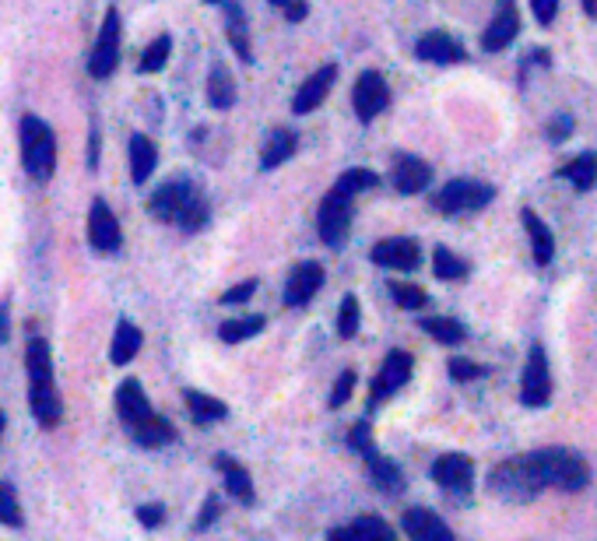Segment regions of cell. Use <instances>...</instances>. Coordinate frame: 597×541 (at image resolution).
<instances>
[{
  "mask_svg": "<svg viewBox=\"0 0 597 541\" xmlns=\"http://www.w3.org/2000/svg\"><path fill=\"white\" fill-rule=\"evenodd\" d=\"M587 482H590L587 461L562 447L534 450V454H524L517 461H506L489 478L492 492H499L506 499H531L541 489L580 492Z\"/></svg>",
  "mask_w": 597,
  "mask_h": 541,
  "instance_id": "1",
  "label": "cell"
},
{
  "mask_svg": "<svg viewBox=\"0 0 597 541\" xmlns=\"http://www.w3.org/2000/svg\"><path fill=\"white\" fill-rule=\"evenodd\" d=\"M25 369H29V408L43 429H53L60 422V394L53 387V355L43 338H29L25 348Z\"/></svg>",
  "mask_w": 597,
  "mask_h": 541,
  "instance_id": "2",
  "label": "cell"
},
{
  "mask_svg": "<svg viewBox=\"0 0 597 541\" xmlns=\"http://www.w3.org/2000/svg\"><path fill=\"white\" fill-rule=\"evenodd\" d=\"M148 208H152V215L159 222H176L187 232H197L208 222V201H204V194L190 180L162 183L152 194V201H148Z\"/></svg>",
  "mask_w": 597,
  "mask_h": 541,
  "instance_id": "3",
  "label": "cell"
},
{
  "mask_svg": "<svg viewBox=\"0 0 597 541\" xmlns=\"http://www.w3.org/2000/svg\"><path fill=\"white\" fill-rule=\"evenodd\" d=\"M22 166L32 180L46 183L57 169V138L46 120L39 116H22Z\"/></svg>",
  "mask_w": 597,
  "mask_h": 541,
  "instance_id": "4",
  "label": "cell"
},
{
  "mask_svg": "<svg viewBox=\"0 0 597 541\" xmlns=\"http://www.w3.org/2000/svg\"><path fill=\"white\" fill-rule=\"evenodd\" d=\"M496 197V187L482 180H450L436 194V208L443 215H464V211H478Z\"/></svg>",
  "mask_w": 597,
  "mask_h": 541,
  "instance_id": "5",
  "label": "cell"
},
{
  "mask_svg": "<svg viewBox=\"0 0 597 541\" xmlns=\"http://www.w3.org/2000/svg\"><path fill=\"white\" fill-rule=\"evenodd\" d=\"M120 64V11L109 8L106 11V22L99 29V39H95L92 53H88V74L92 78H109Z\"/></svg>",
  "mask_w": 597,
  "mask_h": 541,
  "instance_id": "6",
  "label": "cell"
},
{
  "mask_svg": "<svg viewBox=\"0 0 597 541\" xmlns=\"http://www.w3.org/2000/svg\"><path fill=\"white\" fill-rule=\"evenodd\" d=\"M317 229H320V239H324L327 246H341V243H345L348 229H352V197H345V194H338V190H331V194L320 201Z\"/></svg>",
  "mask_w": 597,
  "mask_h": 541,
  "instance_id": "7",
  "label": "cell"
},
{
  "mask_svg": "<svg viewBox=\"0 0 597 541\" xmlns=\"http://www.w3.org/2000/svg\"><path fill=\"white\" fill-rule=\"evenodd\" d=\"M411 355L408 352H390L387 359H383V366H380V373H376V380L369 383V408H380L383 401H390V397L397 394V390L404 387V383L411 380Z\"/></svg>",
  "mask_w": 597,
  "mask_h": 541,
  "instance_id": "8",
  "label": "cell"
},
{
  "mask_svg": "<svg viewBox=\"0 0 597 541\" xmlns=\"http://www.w3.org/2000/svg\"><path fill=\"white\" fill-rule=\"evenodd\" d=\"M548 397H552V376H548V359H545V348L534 345L531 355H527L524 380H520V401H524L527 408H545Z\"/></svg>",
  "mask_w": 597,
  "mask_h": 541,
  "instance_id": "9",
  "label": "cell"
},
{
  "mask_svg": "<svg viewBox=\"0 0 597 541\" xmlns=\"http://www.w3.org/2000/svg\"><path fill=\"white\" fill-rule=\"evenodd\" d=\"M352 106H355V116H359L362 123H373L376 116L390 106V88H387V81H383L380 71H366L359 81H355Z\"/></svg>",
  "mask_w": 597,
  "mask_h": 541,
  "instance_id": "10",
  "label": "cell"
},
{
  "mask_svg": "<svg viewBox=\"0 0 597 541\" xmlns=\"http://www.w3.org/2000/svg\"><path fill=\"white\" fill-rule=\"evenodd\" d=\"M320 285H324V267H320L317 260L295 264L292 275H288V282H285V306H292V310L306 306L320 292Z\"/></svg>",
  "mask_w": 597,
  "mask_h": 541,
  "instance_id": "11",
  "label": "cell"
},
{
  "mask_svg": "<svg viewBox=\"0 0 597 541\" xmlns=\"http://www.w3.org/2000/svg\"><path fill=\"white\" fill-rule=\"evenodd\" d=\"M88 239H92V246L102 253L120 250V243H123L120 222H116V215L109 211V204L102 201V197H95L92 211H88Z\"/></svg>",
  "mask_w": 597,
  "mask_h": 541,
  "instance_id": "12",
  "label": "cell"
},
{
  "mask_svg": "<svg viewBox=\"0 0 597 541\" xmlns=\"http://www.w3.org/2000/svg\"><path fill=\"white\" fill-rule=\"evenodd\" d=\"M369 260L380 267H387V271H415L418 260H422V250H418L415 239H383V243L373 246V253H369Z\"/></svg>",
  "mask_w": 597,
  "mask_h": 541,
  "instance_id": "13",
  "label": "cell"
},
{
  "mask_svg": "<svg viewBox=\"0 0 597 541\" xmlns=\"http://www.w3.org/2000/svg\"><path fill=\"white\" fill-rule=\"evenodd\" d=\"M432 478H436V485H443L450 492H468L471 482H475V464L464 454H443L432 464Z\"/></svg>",
  "mask_w": 597,
  "mask_h": 541,
  "instance_id": "14",
  "label": "cell"
},
{
  "mask_svg": "<svg viewBox=\"0 0 597 541\" xmlns=\"http://www.w3.org/2000/svg\"><path fill=\"white\" fill-rule=\"evenodd\" d=\"M334 78H338V67H334V64H327V67H320V71H313L310 78L299 85V92H295V102H292L295 113L306 116V113H313L317 106H324L327 92L334 88Z\"/></svg>",
  "mask_w": 597,
  "mask_h": 541,
  "instance_id": "15",
  "label": "cell"
},
{
  "mask_svg": "<svg viewBox=\"0 0 597 541\" xmlns=\"http://www.w3.org/2000/svg\"><path fill=\"white\" fill-rule=\"evenodd\" d=\"M401 524H404V534H408L411 541H454V531H450V527H446L432 510H425V506H411V510H404Z\"/></svg>",
  "mask_w": 597,
  "mask_h": 541,
  "instance_id": "16",
  "label": "cell"
},
{
  "mask_svg": "<svg viewBox=\"0 0 597 541\" xmlns=\"http://www.w3.org/2000/svg\"><path fill=\"white\" fill-rule=\"evenodd\" d=\"M517 32H520V18H517V8H513V0H499V11L489 22V29H485L482 46L489 53L506 50V46L517 39Z\"/></svg>",
  "mask_w": 597,
  "mask_h": 541,
  "instance_id": "17",
  "label": "cell"
},
{
  "mask_svg": "<svg viewBox=\"0 0 597 541\" xmlns=\"http://www.w3.org/2000/svg\"><path fill=\"white\" fill-rule=\"evenodd\" d=\"M415 53L422 60H429V64H461L464 60V46L454 36H446V32H425L418 39Z\"/></svg>",
  "mask_w": 597,
  "mask_h": 541,
  "instance_id": "18",
  "label": "cell"
},
{
  "mask_svg": "<svg viewBox=\"0 0 597 541\" xmlns=\"http://www.w3.org/2000/svg\"><path fill=\"white\" fill-rule=\"evenodd\" d=\"M116 412H120V419L127 422L130 429L141 426L148 415H155L152 404H148V397H144V390H141V383H137V380H123L120 383V390H116Z\"/></svg>",
  "mask_w": 597,
  "mask_h": 541,
  "instance_id": "19",
  "label": "cell"
},
{
  "mask_svg": "<svg viewBox=\"0 0 597 541\" xmlns=\"http://www.w3.org/2000/svg\"><path fill=\"white\" fill-rule=\"evenodd\" d=\"M327 541H397V534H394V527H390L387 520L359 517L355 524L334 527V531L327 534Z\"/></svg>",
  "mask_w": 597,
  "mask_h": 541,
  "instance_id": "20",
  "label": "cell"
},
{
  "mask_svg": "<svg viewBox=\"0 0 597 541\" xmlns=\"http://www.w3.org/2000/svg\"><path fill=\"white\" fill-rule=\"evenodd\" d=\"M432 180V169L425 166L422 159H415V155H401V159L394 162V187L401 190V194H422L425 187H429Z\"/></svg>",
  "mask_w": 597,
  "mask_h": 541,
  "instance_id": "21",
  "label": "cell"
},
{
  "mask_svg": "<svg viewBox=\"0 0 597 541\" xmlns=\"http://www.w3.org/2000/svg\"><path fill=\"white\" fill-rule=\"evenodd\" d=\"M159 166V148H155L152 138H144V134H134L130 138V180L137 187H144V180L155 173Z\"/></svg>",
  "mask_w": 597,
  "mask_h": 541,
  "instance_id": "22",
  "label": "cell"
},
{
  "mask_svg": "<svg viewBox=\"0 0 597 541\" xmlns=\"http://www.w3.org/2000/svg\"><path fill=\"white\" fill-rule=\"evenodd\" d=\"M218 468H222V478H225V489H229V496H236L243 506L253 503V478L250 471L243 468L239 461H232V457H218Z\"/></svg>",
  "mask_w": 597,
  "mask_h": 541,
  "instance_id": "23",
  "label": "cell"
},
{
  "mask_svg": "<svg viewBox=\"0 0 597 541\" xmlns=\"http://www.w3.org/2000/svg\"><path fill=\"white\" fill-rule=\"evenodd\" d=\"M524 229H527V236H531L534 260H538L541 267H548V264H552V257H555V239H552V229H548V225L541 222V218L534 215L531 208H524Z\"/></svg>",
  "mask_w": 597,
  "mask_h": 541,
  "instance_id": "24",
  "label": "cell"
},
{
  "mask_svg": "<svg viewBox=\"0 0 597 541\" xmlns=\"http://www.w3.org/2000/svg\"><path fill=\"white\" fill-rule=\"evenodd\" d=\"M295 148H299V138H295L292 130H285V127L271 130V138H267L264 152H260V166H264V169H278L281 162L292 159Z\"/></svg>",
  "mask_w": 597,
  "mask_h": 541,
  "instance_id": "25",
  "label": "cell"
},
{
  "mask_svg": "<svg viewBox=\"0 0 597 541\" xmlns=\"http://www.w3.org/2000/svg\"><path fill=\"white\" fill-rule=\"evenodd\" d=\"M225 32H229V46L236 50V57L243 64H250L253 53H250V36H246V15L236 0H229V11H225Z\"/></svg>",
  "mask_w": 597,
  "mask_h": 541,
  "instance_id": "26",
  "label": "cell"
},
{
  "mask_svg": "<svg viewBox=\"0 0 597 541\" xmlns=\"http://www.w3.org/2000/svg\"><path fill=\"white\" fill-rule=\"evenodd\" d=\"M130 433H134V440L148 450H159V447H166V443L176 440V429L169 426L166 419H159V415H148V419H144L141 426L130 429Z\"/></svg>",
  "mask_w": 597,
  "mask_h": 541,
  "instance_id": "27",
  "label": "cell"
},
{
  "mask_svg": "<svg viewBox=\"0 0 597 541\" xmlns=\"http://www.w3.org/2000/svg\"><path fill=\"white\" fill-rule=\"evenodd\" d=\"M137 348H141V331H137L130 320H120L113 331V345H109V359H113L116 366H127L137 355Z\"/></svg>",
  "mask_w": 597,
  "mask_h": 541,
  "instance_id": "28",
  "label": "cell"
},
{
  "mask_svg": "<svg viewBox=\"0 0 597 541\" xmlns=\"http://www.w3.org/2000/svg\"><path fill=\"white\" fill-rule=\"evenodd\" d=\"M187 408H190V415H194V422H201V426L222 422L225 415H229V404L218 401V397H211V394H201V390H187Z\"/></svg>",
  "mask_w": 597,
  "mask_h": 541,
  "instance_id": "29",
  "label": "cell"
},
{
  "mask_svg": "<svg viewBox=\"0 0 597 541\" xmlns=\"http://www.w3.org/2000/svg\"><path fill=\"white\" fill-rule=\"evenodd\" d=\"M559 176L573 183L576 190H590L597 183V152L576 155L573 162H566V166L559 169Z\"/></svg>",
  "mask_w": 597,
  "mask_h": 541,
  "instance_id": "30",
  "label": "cell"
},
{
  "mask_svg": "<svg viewBox=\"0 0 597 541\" xmlns=\"http://www.w3.org/2000/svg\"><path fill=\"white\" fill-rule=\"evenodd\" d=\"M208 102L215 109H229L236 102V81H232V74L222 64H215L208 74Z\"/></svg>",
  "mask_w": 597,
  "mask_h": 541,
  "instance_id": "31",
  "label": "cell"
},
{
  "mask_svg": "<svg viewBox=\"0 0 597 541\" xmlns=\"http://www.w3.org/2000/svg\"><path fill=\"white\" fill-rule=\"evenodd\" d=\"M366 464H369V478H373L380 489H387V492H397L404 485V475H401V468H397L390 457H380L376 450H369L366 454Z\"/></svg>",
  "mask_w": 597,
  "mask_h": 541,
  "instance_id": "32",
  "label": "cell"
},
{
  "mask_svg": "<svg viewBox=\"0 0 597 541\" xmlns=\"http://www.w3.org/2000/svg\"><path fill=\"white\" fill-rule=\"evenodd\" d=\"M260 331H264V317H239V320H225V324L218 327V338H222L225 345H239V341L257 338Z\"/></svg>",
  "mask_w": 597,
  "mask_h": 541,
  "instance_id": "33",
  "label": "cell"
},
{
  "mask_svg": "<svg viewBox=\"0 0 597 541\" xmlns=\"http://www.w3.org/2000/svg\"><path fill=\"white\" fill-rule=\"evenodd\" d=\"M432 271H436V278H443V282H457V278L468 275V264H464L457 253L446 250V246H436V253H432Z\"/></svg>",
  "mask_w": 597,
  "mask_h": 541,
  "instance_id": "34",
  "label": "cell"
},
{
  "mask_svg": "<svg viewBox=\"0 0 597 541\" xmlns=\"http://www.w3.org/2000/svg\"><path fill=\"white\" fill-rule=\"evenodd\" d=\"M376 183H380V176H376L373 169H348V173L338 176L334 190L345 197H355V194H362V190H373Z\"/></svg>",
  "mask_w": 597,
  "mask_h": 541,
  "instance_id": "35",
  "label": "cell"
},
{
  "mask_svg": "<svg viewBox=\"0 0 597 541\" xmlns=\"http://www.w3.org/2000/svg\"><path fill=\"white\" fill-rule=\"evenodd\" d=\"M422 327H425V334H429V338L439 341V345H461V341H464V327L457 324V320H450V317H429Z\"/></svg>",
  "mask_w": 597,
  "mask_h": 541,
  "instance_id": "36",
  "label": "cell"
},
{
  "mask_svg": "<svg viewBox=\"0 0 597 541\" xmlns=\"http://www.w3.org/2000/svg\"><path fill=\"white\" fill-rule=\"evenodd\" d=\"M169 53H173V39H169V36H159L152 46H144V53H141V74H159L162 67H166Z\"/></svg>",
  "mask_w": 597,
  "mask_h": 541,
  "instance_id": "37",
  "label": "cell"
},
{
  "mask_svg": "<svg viewBox=\"0 0 597 541\" xmlns=\"http://www.w3.org/2000/svg\"><path fill=\"white\" fill-rule=\"evenodd\" d=\"M359 320H362V310H359V299L355 296H345L341 299V310H338V338H355L359 334Z\"/></svg>",
  "mask_w": 597,
  "mask_h": 541,
  "instance_id": "38",
  "label": "cell"
},
{
  "mask_svg": "<svg viewBox=\"0 0 597 541\" xmlns=\"http://www.w3.org/2000/svg\"><path fill=\"white\" fill-rule=\"evenodd\" d=\"M0 524L22 527V506H18V492H15V485H8V482H0Z\"/></svg>",
  "mask_w": 597,
  "mask_h": 541,
  "instance_id": "39",
  "label": "cell"
},
{
  "mask_svg": "<svg viewBox=\"0 0 597 541\" xmlns=\"http://www.w3.org/2000/svg\"><path fill=\"white\" fill-rule=\"evenodd\" d=\"M390 296H394V303L401 306V310H422V306L429 303L425 289H418V285H408V282H394V285H390Z\"/></svg>",
  "mask_w": 597,
  "mask_h": 541,
  "instance_id": "40",
  "label": "cell"
},
{
  "mask_svg": "<svg viewBox=\"0 0 597 541\" xmlns=\"http://www.w3.org/2000/svg\"><path fill=\"white\" fill-rule=\"evenodd\" d=\"M485 373H489V369L478 366V362H468V359H450V376H454V380H461V383H468V380H482Z\"/></svg>",
  "mask_w": 597,
  "mask_h": 541,
  "instance_id": "41",
  "label": "cell"
},
{
  "mask_svg": "<svg viewBox=\"0 0 597 541\" xmlns=\"http://www.w3.org/2000/svg\"><path fill=\"white\" fill-rule=\"evenodd\" d=\"M352 387H355V373L352 369H345V373L334 380V390H331V408H341V404H348V397H352Z\"/></svg>",
  "mask_w": 597,
  "mask_h": 541,
  "instance_id": "42",
  "label": "cell"
},
{
  "mask_svg": "<svg viewBox=\"0 0 597 541\" xmlns=\"http://www.w3.org/2000/svg\"><path fill=\"white\" fill-rule=\"evenodd\" d=\"M253 292H257V282H253V278H246V282H239L236 289H225L222 292V303L225 306H239V303H246Z\"/></svg>",
  "mask_w": 597,
  "mask_h": 541,
  "instance_id": "43",
  "label": "cell"
},
{
  "mask_svg": "<svg viewBox=\"0 0 597 541\" xmlns=\"http://www.w3.org/2000/svg\"><path fill=\"white\" fill-rule=\"evenodd\" d=\"M369 422L362 419V422H355L352 426V433H348V443H352L355 450H359V454H369V450H373V440H369Z\"/></svg>",
  "mask_w": 597,
  "mask_h": 541,
  "instance_id": "44",
  "label": "cell"
},
{
  "mask_svg": "<svg viewBox=\"0 0 597 541\" xmlns=\"http://www.w3.org/2000/svg\"><path fill=\"white\" fill-rule=\"evenodd\" d=\"M137 520H141L144 527H159L162 520H166V506H162V503H144L141 510H137Z\"/></svg>",
  "mask_w": 597,
  "mask_h": 541,
  "instance_id": "45",
  "label": "cell"
},
{
  "mask_svg": "<svg viewBox=\"0 0 597 541\" xmlns=\"http://www.w3.org/2000/svg\"><path fill=\"white\" fill-rule=\"evenodd\" d=\"M531 11L541 25H552L555 11H559V0H531Z\"/></svg>",
  "mask_w": 597,
  "mask_h": 541,
  "instance_id": "46",
  "label": "cell"
},
{
  "mask_svg": "<svg viewBox=\"0 0 597 541\" xmlns=\"http://www.w3.org/2000/svg\"><path fill=\"white\" fill-rule=\"evenodd\" d=\"M218 517V499L215 496H211L208 499V503H204V510L201 513H197V531H204V527H211V520H215Z\"/></svg>",
  "mask_w": 597,
  "mask_h": 541,
  "instance_id": "47",
  "label": "cell"
},
{
  "mask_svg": "<svg viewBox=\"0 0 597 541\" xmlns=\"http://www.w3.org/2000/svg\"><path fill=\"white\" fill-rule=\"evenodd\" d=\"M569 127H573V123H569V116H559L555 123H548V138H552V141H566L569 138Z\"/></svg>",
  "mask_w": 597,
  "mask_h": 541,
  "instance_id": "48",
  "label": "cell"
},
{
  "mask_svg": "<svg viewBox=\"0 0 597 541\" xmlns=\"http://www.w3.org/2000/svg\"><path fill=\"white\" fill-rule=\"evenodd\" d=\"M8 341V306L0 303V345Z\"/></svg>",
  "mask_w": 597,
  "mask_h": 541,
  "instance_id": "49",
  "label": "cell"
},
{
  "mask_svg": "<svg viewBox=\"0 0 597 541\" xmlns=\"http://www.w3.org/2000/svg\"><path fill=\"white\" fill-rule=\"evenodd\" d=\"M271 4H274V8H281V11H285V8H292L295 0H271Z\"/></svg>",
  "mask_w": 597,
  "mask_h": 541,
  "instance_id": "50",
  "label": "cell"
},
{
  "mask_svg": "<svg viewBox=\"0 0 597 541\" xmlns=\"http://www.w3.org/2000/svg\"><path fill=\"white\" fill-rule=\"evenodd\" d=\"M587 11H590V15H594V11H597V4H594V0H587Z\"/></svg>",
  "mask_w": 597,
  "mask_h": 541,
  "instance_id": "51",
  "label": "cell"
},
{
  "mask_svg": "<svg viewBox=\"0 0 597 541\" xmlns=\"http://www.w3.org/2000/svg\"><path fill=\"white\" fill-rule=\"evenodd\" d=\"M0 440H4V412H0Z\"/></svg>",
  "mask_w": 597,
  "mask_h": 541,
  "instance_id": "52",
  "label": "cell"
},
{
  "mask_svg": "<svg viewBox=\"0 0 597 541\" xmlns=\"http://www.w3.org/2000/svg\"><path fill=\"white\" fill-rule=\"evenodd\" d=\"M208 4H225V0H208Z\"/></svg>",
  "mask_w": 597,
  "mask_h": 541,
  "instance_id": "53",
  "label": "cell"
}]
</instances>
